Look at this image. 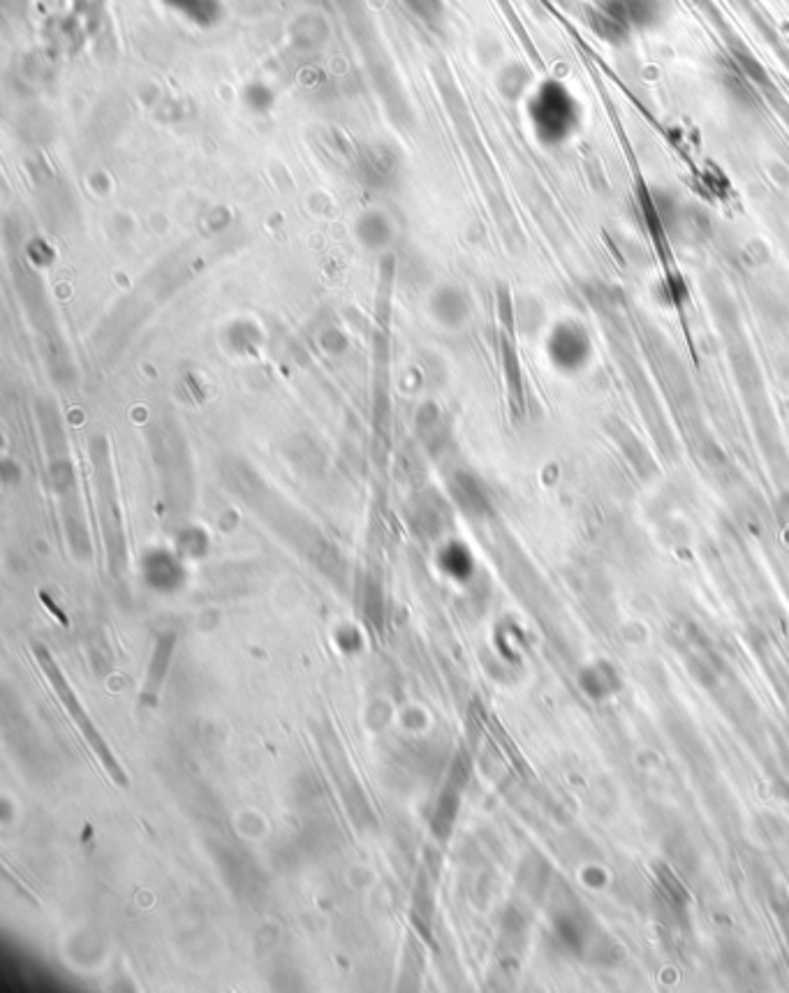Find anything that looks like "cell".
<instances>
[{
  "label": "cell",
  "mask_w": 789,
  "mask_h": 993,
  "mask_svg": "<svg viewBox=\"0 0 789 993\" xmlns=\"http://www.w3.org/2000/svg\"><path fill=\"white\" fill-rule=\"evenodd\" d=\"M35 658H38V662L42 665L44 669V674H47V679L51 686H54V690L58 693V697H61V702H63V709L68 711V716L72 718V723H75L79 727V732L84 734V739H86V744L91 746V750L95 755H98V760L102 767H105V771L109 776L114 778L116 783L119 785H125V774H123V769L119 767V762H116V757L112 750H109V746L105 744V739L100 737V732H98V727L93 725V720L88 718V713L84 711V706H81L79 702V697L75 695V690H72L68 686V681L63 679V674H61V669L56 667V662L51 660V656L47 651L42 649V646H35Z\"/></svg>",
  "instance_id": "cell-1"
},
{
  "label": "cell",
  "mask_w": 789,
  "mask_h": 993,
  "mask_svg": "<svg viewBox=\"0 0 789 993\" xmlns=\"http://www.w3.org/2000/svg\"><path fill=\"white\" fill-rule=\"evenodd\" d=\"M577 102L563 86H544L533 102V121L547 142H563L577 125Z\"/></svg>",
  "instance_id": "cell-2"
},
{
  "label": "cell",
  "mask_w": 789,
  "mask_h": 993,
  "mask_svg": "<svg viewBox=\"0 0 789 993\" xmlns=\"http://www.w3.org/2000/svg\"><path fill=\"white\" fill-rule=\"evenodd\" d=\"M172 644H174V637H162L160 639L156 656H153V660H151L149 679H146V686H144V702H149V704L156 702V697L162 688V681H165V669L169 665V658H172Z\"/></svg>",
  "instance_id": "cell-3"
},
{
  "label": "cell",
  "mask_w": 789,
  "mask_h": 993,
  "mask_svg": "<svg viewBox=\"0 0 789 993\" xmlns=\"http://www.w3.org/2000/svg\"><path fill=\"white\" fill-rule=\"evenodd\" d=\"M609 10L623 24L639 26L646 24V21H653L655 12H658V3L655 0H609Z\"/></svg>",
  "instance_id": "cell-4"
}]
</instances>
